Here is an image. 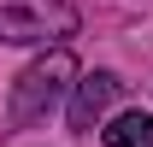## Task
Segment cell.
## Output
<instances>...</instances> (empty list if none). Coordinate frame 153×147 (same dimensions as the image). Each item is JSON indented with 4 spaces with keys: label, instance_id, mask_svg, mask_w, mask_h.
I'll return each instance as SVG.
<instances>
[{
    "label": "cell",
    "instance_id": "1",
    "mask_svg": "<svg viewBox=\"0 0 153 147\" xmlns=\"http://www.w3.org/2000/svg\"><path fill=\"white\" fill-rule=\"evenodd\" d=\"M76 6L65 0H0V41L6 47H47L53 53L65 36H76Z\"/></svg>",
    "mask_w": 153,
    "mask_h": 147
},
{
    "label": "cell",
    "instance_id": "2",
    "mask_svg": "<svg viewBox=\"0 0 153 147\" xmlns=\"http://www.w3.org/2000/svg\"><path fill=\"white\" fill-rule=\"evenodd\" d=\"M71 76H76V59L65 53V47H53V53H41L36 65H24L18 82H12V106H6V118L12 124H41L47 112L59 106V94L71 88Z\"/></svg>",
    "mask_w": 153,
    "mask_h": 147
},
{
    "label": "cell",
    "instance_id": "3",
    "mask_svg": "<svg viewBox=\"0 0 153 147\" xmlns=\"http://www.w3.org/2000/svg\"><path fill=\"white\" fill-rule=\"evenodd\" d=\"M118 82L112 71H88L82 82H76V94H71V129H94L100 118H106V106L118 100Z\"/></svg>",
    "mask_w": 153,
    "mask_h": 147
},
{
    "label": "cell",
    "instance_id": "4",
    "mask_svg": "<svg viewBox=\"0 0 153 147\" xmlns=\"http://www.w3.org/2000/svg\"><path fill=\"white\" fill-rule=\"evenodd\" d=\"M100 135L106 147H153V112H118Z\"/></svg>",
    "mask_w": 153,
    "mask_h": 147
}]
</instances>
